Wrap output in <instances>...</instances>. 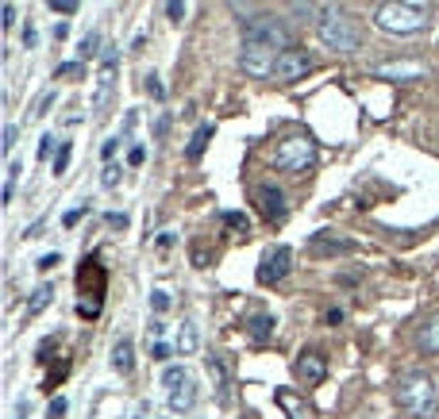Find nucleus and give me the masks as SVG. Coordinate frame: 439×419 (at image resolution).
Returning a JSON list of instances; mask_svg holds the SVG:
<instances>
[{
  "label": "nucleus",
  "mask_w": 439,
  "mask_h": 419,
  "mask_svg": "<svg viewBox=\"0 0 439 419\" xmlns=\"http://www.w3.org/2000/svg\"><path fill=\"white\" fill-rule=\"evenodd\" d=\"M397 404L408 419H439V381L432 373H401L397 381Z\"/></svg>",
  "instance_id": "nucleus-1"
},
{
  "label": "nucleus",
  "mask_w": 439,
  "mask_h": 419,
  "mask_svg": "<svg viewBox=\"0 0 439 419\" xmlns=\"http://www.w3.org/2000/svg\"><path fill=\"white\" fill-rule=\"evenodd\" d=\"M316 35H320V43L328 46V51H336V54H355L362 46V35H358L355 20H351L343 8H336V4H320Z\"/></svg>",
  "instance_id": "nucleus-2"
},
{
  "label": "nucleus",
  "mask_w": 439,
  "mask_h": 419,
  "mask_svg": "<svg viewBox=\"0 0 439 419\" xmlns=\"http://www.w3.org/2000/svg\"><path fill=\"white\" fill-rule=\"evenodd\" d=\"M374 23L386 35H416L428 27V4H408V0H386L374 8Z\"/></svg>",
  "instance_id": "nucleus-3"
},
{
  "label": "nucleus",
  "mask_w": 439,
  "mask_h": 419,
  "mask_svg": "<svg viewBox=\"0 0 439 419\" xmlns=\"http://www.w3.org/2000/svg\"><path fill=\"white\" fill-rule=\"evenodd\" d=\"M312 161H316V142L304 139V135L282 139L278 150H274V169H278V174H301Z\"/></svg>",
  "instance_id": "nucleus-4"
},
{
  "label": "nucleus",
  "mask_w": 439,
  "mask_h": 419,
  "mask_svg": "<svg viewBox=\"0 0 439 419\" xmlns=\"http://www.w3.org/2000/svg\"><path fill=\"white\" fill-rule=\"evenodd\" d=\"M243 39H251V43H266V46H274L278 54L293 51V35H289V27H285V23L278 20V16H254V20L247 23Z\"/></svg>",
  "instance_id": "nucleus-5"
},
{
  "label": "nucleus",
  "mask_w": 439,
  "mask_h": 419,
  "mask_svg": "<svg viewBox=\"0 0 439 419\" xmlns=\"http://www.w3.org/2000/svg\"><path fill=\"white\" fill-rule=\"evenodd\" d=\"M278 58H282V54L274 51V46H266V43L243 39V46H239V70L247 73V78H274Z\"/></svg>",
  "instance_id": "nucleus-6"
},
{
  "label": "nucleus",
  "mask_w": 439,
  "mask_h": 419,
  "mask_svg": "<svg viewBox=\"0 0 439 419\" xmlns=\"http://www.w3.org/2000/svg\"><path fill=\"white\" fill-rule=\"evenodd\" d=\"M289 265H293V250L289 246H270L259 262V285H278L289 277Z\"/></svg>",
  "instance_id": "nucleus-7"
},
{
  "label": "nucleus",
  "mask_w": 439,
  "mask_h": 419,
  "mask_svg": "<svg viewBox=\"0 0 439 419\" xmlns=\"http://www.w3.org/2000/svg\"><path fill=\"white\" fill-rule=\"evenodd\" d=\"M312 73V54L309 51H297V46H293V51H285L282 58H278V70H274V78L278 81H301V78H309Z\"/></svg>",
  "instance_id": "nucleus-8"
},
{
  "label": "nucleus",
  "mask_w": 439,
  "mask_h": 419,
  "mask_svg": "<svg viewBox=\"0 0 439 419\" xmlns=\"http://www.w3.org/2000/svg\"><path fill=\"white\" fill-rule=\"evenodd\" d=\"M116 65H120V54H116V46H108V51L100 54V73H97V97H93V108H104V100L112 97V89H116Z\"/></svg>",
  "instance_id": "nucleus-9"
},
{
  "label": "nucleus",
  "mask_w": 439,
  "mask_h": 419,
  "mask_svg": "<svg viewBox=\"0 0 439 419\" xmlns=\"http://www.w3.org/2000/svg\"><path fill=\"white\" fill-rule=\"evenodd\" d=\"M293 373H297V381L304 388L320 385L324 377H328V366H324V358L316 354V350H301L297 361H293Z\"/></svg>",
  "instance_id": "nucleus-10"
},
{
  "label": "nucleus",
  "mask_w": 439,
  "mask_h": 419,
  "mask_svg": "<svg viewBox=\"0 0 439 419\" xmlns=\"http://www.w3.org/2000/svg\"><path fill=\"white\" fill-rule=\"evenodd\" d=\"M197 400H200V393H197V381L189 377L185 385H177L174 393L166 396V404H170V412H174V415H189V412L197 408Z\"/></svg>",
  "instance_id": "nucleus-11"
},
{
  "label": "nucleus",
  "mask_w": 439,
  "mask_h": 419,
  "mask_svg": "<svg viewBox=\"0 0 439 419\" xmlns=\"http://www.w3.org/2000/svg\"><path fill=\"white\" fill-rule=\"evenodd\" d=\"M254 200H259V208H262L266 220H282V216H285V193H282V189L259 185V189H254Z\"/></svg>",
  "instance_id": "nucleus-12"
},
{
  "label": "nucleus",
  "mask_w": 439,
  "mask_h": 419,
  "mask_svg": "<svg viewBox=\"0 0 439 419\" xmlns=\"http://www.w3.org/2000/svg\"><path fill=\"white\" fill-rule=\"evenodd\" d=\"M416 350L420 354H439V312L416 327Z\"/></svg>",
  "instance_id": "nucleus-13"
},
{
  "label": "nucleus",
  "mask_w": 439,
  "mask_h": 419,
  "mask_svg": "<svg viewBox=\"0 0 439 419\" xmlns=\"http://www.w3.org/2000/svg\"><path fill=\"white\" fill-rule=\"evenodd\" d=\"M112 369H116V373H123V377L135 369V342H131L128 335L116 339V346H112Z\"/></svg>",
  "instance_id": "nucleus-14"
},
{
  "label": "nucleus",
  "mask_w": 439,
  "mask_h": 419,
  "mask_svg": "<svg viewBox=\"0 0 439 419\" xmlns=\"http://www.w3.org/2000/svg\"><path fill=\"white\" fill-rule=\"evenodd\" d=\"M208 373H212V381H216V396H220V404H227V396H232V377H227V361L220 358V354H212V358H208Z\"/></svg>",
  "instance_id": "nucleus-15"
},
{
  "label": "nucleus",
  "mask_w": 439,
  "mask_h": 419,
  "mask_svg": "<svg viewBox=\"0 0 439 419\" xmlns=\"http://www.w3.org/2000/svg\"><path fill=\"white\" fill-rule=\"evenodd\" d=\"M247 335H251L254 342H270V335H274V316L254 312V316L247 319Z\"/></svg>",
  "instance_id": "nucleus-16"
},
{
  "label": "nucleus",
  "mask_w": 439,
  "mask_h": 419,
  "mask_svg": "<svg viewBox=\"0 0 439 419\" xmlns=\"http://www.w3.org/2000/svg\"><path fill=\"white\" fill-rule=\"evenodd\" d=\"M200 350V331H197V323H181L177 327V354H197Z\"/></svg>",
  "instance_id": "nucleus-17"
},
{
  "label": "nucleus",
  "mask_w": 439,
  "mask_h": 419,
  "mask_svg": "<svg viewBox=\"0 0 439 419\" xmlns=\"http://www.w3.org/2000/svg\"><path fill=\"white\" fill-rule=\"evenodd\" d=\"M424 65L420 62H389V65H378V78H420Z\"/></svg>",
  "instance_id": "nucleus-18"
},
{
  "label": "nucleus",
  "mask_w": 439,
  "mask_h": 419,
  "mask_svg": "<svg viewBox=\"0 0 439 419\" xmlns=\"http://www.w3.org/2000/svg\"><path fill=\"white\" fill-rule=\"evenodd\" d=\"M208 139H212V127H208V123H200V127L193 131V139H189V150H185V158H189V161H197L200 154H205Z\"/></svg>",
  "instance_id": "nucleus-19"
},
{
  "label": "nucleus",
  "mask_w": 439,
  "mask_h": 419,
  "mask_svg": "<svg viewBox=\"0 0 439 419\" xmlns=\"http://www.w3.org/2000/svg\"><path fill=\"white\" fill-rule=\"evenodd\" d=\"M51 297H54V285H39V289L31 292V300H27V316H39L46 304H51Z\"/></svg>",
  "instance_id": "nucleus-20"
},
{
  "label": "nucleus",
  "mask_w": 439,
  "mask_h": 419,
  "mask_svg": "<svg viewBox=\"0 0 439 419\" xmlns=\"http://www.w3.org/2000/svg\"><path fill=\"white\" fill-rule=\"evenodd\" d=\"M185 381H189L185 366H166V369H162V388H170V393H174L177 385H185Z\"/></svg>",
  "instance_id": "nucleus-21"
},
{
  "label": "nucleus",
  "mask_w": 439,
  "mask_h": 419,
  "mask_svg": "<svg viewBox=\"0 0 439 419\" xmlns=\"http://www.w3.org/2000/svg\"><path fill=\"white\" fill-rule=\"evenodd\" d=\"M16 185H20V166H16V161H8V177H4V193H0V200H4V204H12V196H16Z\"/></svg>",
  "instance_id": "nucleus-22"
},
{
  "label": "nucleus",
  "mask_w": 439,
  "mask_h": 419,
  "mask_svg": "<svg viewBox=\"0 0 439 419\" xmlns=\"http://www.w3.org/2000/svg\"><path fill=\"white\" fill-rule=\"evenodd\" d=\"M78 54H81V62H89V58H97V54H104V51H100V35H97V31L85 35L81 46H78Z\"/></svg>",
  "instance_id": "nucleus-23"
},
{
  "label": "nucleus",
  "mask_w": 439,
  "mask_h": 419,
  "mask_svg": "<svg viewBox=\"0 0 439 419\" xmlns=\"http://www.w3.org/2000/svg\"><path fill=\"white\" fill-rule=\"evenodd\" d=\"M54 78H70V81H78V78H85V62H62L58 70H54Z\"/></svg>",
  "instance_id": "nucleus-24"
},
{
  "label": "nucleus",
  "mask_w": 439,
  "mask_h": 419,
  "mask_svg": "<svg viewBox=\"0 0 439 419\" xmlns=\"http://www.w3.org/2000/svg\"><path fill=\"white\" fill-rule=\"evenodd\" d=\"M70 154H73V147H70V142H62V147H58V154H54V174H66V166H70Z\"/></svg>",
  "instance_id": "nucleus-25"
},
{
  "label": "nucleus",
  "mask_w": 439,
  "mask_h": 419,
  "mask_svg": "<svg viewBox=\"0 0 439 419\" xmlns=\"http://www.w3.org/2000/svg\"><path fill=\"white\" fill-rule=\"evenodd\" d=\"M147 92H150V97H155V100H162V97H166V85H162V78H158V73H147Z\"/></svg>",
  "instance_id": "nucleus-26"
},
{
  "label": "nucleus",
  "mask_w": 439,
  "mask_h": 419,
  "mask_svg": "<svg viewBox=\"0 0 439 419\" xmlns=\"http://www.w3.org/2000/svg\"><path fill=\"white\" fill-rule=\"evenodd\" d=\"M100 185H104V189H116V185H120V166H112V161H108V166H104Z\"/></svg>",
  "instance_id": "nucleus-27"
},
{
  "label": "nucleus",
  "mask_w": 439,
  "mask_h": 419,
  "mask_svg": "<svg viewBox=\"0 0 439 419\" xmlns=\"http://www.w3.org/2000/svg\"><path fill=\"white\" fill-rule=\"evenodd\" d=\"M66 408H70V404H66V396H54V400H51V408H46V419H62V415H66Z\"/></svg>",
  "instance_id": "nucleus-28"
},
{
  "label": "nucleus",
  "mask_w": 439,
  "mask_h": 419,
  "mask_svg": "<svg viewBox=\"0 0 439 419\" xmlns=\"http://www.w3.org/2000/svg\"><path fill=\"white\" fill-rule=\"evenodd\" d=\"M16 135H20V127H16V123H4V154L16 150Z\"/></svg>",
  "instance_id": "nucleus-29"
},
{
  "label": "nucleus",
  "mask_w": 439,
  "mask_h": 419,
  "mask_svg": "<svg viewBox=\"0 0 439 419\" xmlns=\"http://www.w3.org/2000/svg\"><path fill=\"white\" fill-rule=\"evenodd\" d=\"M150 308H155V312H166V308H170V292L155 289V292H150Z\"/></svg>",
  "instance_id": "nucleus-30"
},
{
  "label": "nucleus",
  "mask_w": 439,
  "mask_h": 419,
  "mask_svg": "<svg viewBox=\"0 0 439 419\" xmlns=\"http://www.w3.org/2000/svg\"><path fill=\"white\" fill-rule=\"evenodd\" d=\"M51 12H58V16H73V12H78V4H73V0H51Z\"/></svg>",
  "instance_id": "nucleus-31"
},
{
  "label": "nucleus",
  "mask_w": 439,
  "mask_h": 419,
  "mask_svg": "<svg viewBox=\"0 0 439 419\" xmlns=\"http://www.w3.org/2000/svg\"><path fill=\"white\" fill-rule=\"evenodd\" d=\"M185 12H189V8L181 4V0H170V4H166V16H170V20H181Z\"/></svg>",
  "instance_id": "nucleus-32"
},
{
  "label": "nucleus",
  "mask_w": 439,
  "mask_h": 419,
  "mask_svg": "<svg viewBox=\"0 0 439 419\" xmlns=\"http://www.w3.org/2000/svg\"><path fill=\"white\" fill-rule=\"evenodd\" d=\"M150 358H155V361H166V358H170V346H166V342H150Z\"/></svg>",
  "instance_id": "nucleus-33"
},
{
  "label": "nucleus",
  "mask_w": 439,
  "mask_h": 419,
  "mask_svg": "<svg viewBox=\"0 0 439 419\" xmlns=\"http://www.w3.org/2000/svg\"><path fill=\"white\" fill-rule=\"evenodd\" d=\"M24 43L31 46V51L39 46V31H35V23H27V27H24Z\"/></svg>",
  "instance_id": "nucleus-34"
},
{
  "label": "nucleus",
  "mask_w": 439,
  "mask_h": 419,
  "mask_svg": "<svg viewBox=\"0 0 439 419\" xmlns=\"http://www.w3.org/2000/svg\"><path fill=\"white\" fill-rule=\"evenodd\" d=\"M54 154V135H43V142H39V158H51Z\"/></svg>",
  "instance_id": "nucleus-35"
},
{
  "label": "nucleus",
  "mask_w": 439,
  "mask_h": 419,
  "mask_svg": "<svg viewBox=\"0 0 439 419\" xmlns=\"http://www.w3.org/2000/svg\"><path fill=\"white\" fill-rule=\"evenodd\" d=\"M224 223H227V227H247V216H239V212H224Z\"/></svg>",
  "instance_id": "nucleus-36"
},
{
  "label": "nucleus",
  "mask_w": 439,
  "mask_h": 419,
  "mask_svg": "<svg viewBox=\"0 0 439 419\" xmlns=\"http://www.w3.org/2000/svg\"><path fill=\"white\" fill-rule=\"evenodd\" d=\"M0 16H4V27H16V4H4Z\"/></svg>",
  "instance_id": "nucleus-37"
},
{
  "label": "nucleus",
  "mask_w": 439,
  "mask_h": 419,
  "mask_svg": "<svg viewBox=\"0 0 439 419\" xmlns=\"http://www.w3.org/2000/svg\"><path fill=\"white\" fill-rule=\"evenodd\" d=\"M143 158H147V150H143V147H131V154H128V166H143Z\"/></svg>",
  "instance_id": "nucleus-38"
},
{
  "label": "nucleus",
  "mask_w": 439,
  "mask_h": 419,
  "mask_svg": "<svg viewBox=\"0 0 439 419\" xmlns=\"http://www.w3.org/2000/svg\"><path fill=\"white\" fill-rule=\"evenodd\" d=\"M54 104V92H43V100H39V116H46V108Z\"/></svg>",
  "instance_id": "nucleus-39"
},
{
  "label": "nucleus",
  "mask_w": 439,
  "mask_h": 419,
  "mask_svg": "<svg viewBox=\"0 0 439 419\" xmlns=\"http://www.w3.org/2000/svg\"><path fill=\"white\" fill-rule=\"evenodd\" d=\"M108 227H128V216H120V212H112V216H108Z\"/></svg>",
  "instance_id": "nucleus-40"
},
{
  "label": "nucleus",
  "mask_w": 439,
  "mask_h": 419,
  "mask_svg": "<svg viewBox=\"0 0 439 419\" xmlns=\"http://www.w3.org/2000/svg\"><path fill=\"white\" fill-rule=\"evenodd\" d=\"M166 127H170V120H166V116H158V123H155V135L162 139V135H166Z\"/></svg>",
  "instance_id": "nucleus-41"
},
{
  "label": "nucleus",
  "mask_w": 439,
  "mask_h": 419,
  "mask_svg": "<svg viewBox=\"0 0 439 419\" xmlns=\"http://www.w3.org/2000/svg\"><path fill=\"white\" fill-rule=\"evenodd\" d=\"M51 265H58V254H46V258L39 262V270H51Z\"/></svg>",
  "instance_id": "nucleus-42"
},
{
  "label": "nucleus",
  "mask_w": 439,
  "mask_h": 419,
  "mask_svg": "<svg viewBox=\"0 0 439 419\" xmlns=\"http://www.w3.org/2000/svg\"><path fill=\"white\" fill-rule=\"evenodd\" d=\"M16 419H27V400H20V404H16Z\"/></svg>",
  "instance_id": "nucleus-43"
}]
</instances>
